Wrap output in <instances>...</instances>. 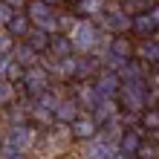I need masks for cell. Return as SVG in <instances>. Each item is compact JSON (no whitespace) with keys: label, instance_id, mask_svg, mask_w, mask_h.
Returning a JSON list of instances; mask_svg holds the SVG:
<instances>
[{"label":"cell","instance_id":"cell-1","mask_svg":"<svg viewBox=\"0 0 159 159\" xmlns=\"http://www.w3.org/2000/svg\"><path fill=\"white\" fill-rule=\"evenodd\" d=\"M70 41H72V49H75L78 55H90V52H101L107 49V41L104 32H101V26L93 20V17H78L75 26L67 32Z\"/></svg>","mask_w":159,"mask_h":159},{"label":"cell","instance_id":"cell-2","mask_svg":"<svg viewBox=\"0 0 159 159\" xmlns=\"http://www.w3.org/2000/svg\"><path fill=\"white\" fill-rule=\"evenodd\" d=\"M93 20L101 26L104 35H125V32H130V20H133V15H127L119 3H113V6L107 3V9L101 15H96Z\"/></svg>","mask_w":159,"mask_h":159},{"label":"cell","instance_id":"cell-3","mask_svg":"<svg viewBox=\"0 0 159 159\" xmlns=\"http://www.w3.org/2000/svg\"><path fill=\"white\" fill-rule=\"evenodd\" d=\"M38 139H41V127L35 125V121H17V125H12L6 130V142L15 145L17 151H23V153L35 151Z\"/></svg>","mask_w":159,"mask_h":159},{"label":"cell","instance_id":"cell-4","mask_svg":"<svg viewBox=\"0 0 159 159\" xmlns=\"http://www.w3.org/2000/svg\"><path fill=\"white\" fill-rule=\"evenodd\" d=\"M81 145H84L81 148L84 159H127L119 151V142H113V139H107L101 133H96L93 139H87V142H81Z\"/></svg>","mask_w":159,"mask_h":159},{"label":"cell","instance_id":"cell-5","mask_svg":"<svg viewBox=\"0 0 159 159\" xmlns=\"http://www.w3.org/2000/svg\"><path fill=\"white\" fill-rule=\"evenodd\" d=\"M20 84H23V93L29 98H35V96H41L43 90H49L52 87V72L41 64V58H38V64H32V67H26V72H23V78H20Z\"/></svg>","mask_w":159,"mask_h":159},{"label":"cell","instance_id":"cell-6","mask_svg":"<svg viewBox=\"0 0 159 159\" xmlns=\"http://www.w3.org/2000/svg\"><path fill=\"white\" fill-rule=\"evenodd\" d=\"M116 98H119V107H121V110L142 113V110L148 107V81H139V84H121Z\"/></svg>","mask_w":159,"mask_h":159},{"label":"cell","instance_id":"cell-7","mask_svg":"<svg viewBox=\"0 0 159 159\" xmlns=\"http://www.w3.org/2000/svg\"><path fill=\"white\" fill-rule=\"evenodd\" d=\"M23 12L29 15L32 26H41L46 32H58V15H55V9L49 3H43V0H26Z\"/></svg>","mask_w":159,"mask_h":159},{"label":"cell","instance_id":"cell-8","mask_svg":"<svg viewBox=\"0 0 159 159\" xmlns=\"http://www.w3.org/2000/svg\"><path fill=\"white\" fill-rule=\"evenodd\" d=\"M93 84H96V90H98V96L101 98H116L119 96V87H121V78H119V72L116 70H107V67H101L96 75H93Z\"/></svg>","mask_w":159,"mask_h":159},{"label":"cell","instance_id":"cell-9","mask_svg":"<svg viewBox=\"0 0 159 159\" xmlns=\"http://www.w3.org/2000/svg\"><path fill=\"white\" fill-rule=\"evenodd\" d=\"M81 113H84V110L78 107L75 96H61L58 104H55V121H61V125H72Z\"/></svg>","mask_w":159,"mask_h":159},{"label":"cell","instance_id":"cell-10","mask_svg":"<svg viewBox=\"0 0 159 159\" xmlns=\"http://www.w3.org/2000/svg\"><path fill=\"white\" fill-rule=\"evenodd\" d=\"M142 139H145V130L139 127V125H136V127H127L125 133L119 136V151L125 153L127 159H133V156L139 153V145H142Z\"/></svg>","mask_w":159,"mask_h":159},{"label":"cell","instance_id":"cell-11","mask_svg":"<svg viewBox=\"0 0 159 159\" xmlns=\"http://www.w3.org/2000/svg\"><path fill=\"white\" fill-rule=\"evenodd\" d=\"M70 130H72V139H75V142H87V139H93V136L98 133V121L93 119L90 113H81L70 125Z\"/></svg>","mask_w":159,"mask_h":159},{"label":"cell","instance_id":"cell-12","mask_svg":"<svg viewBox=\"0 0 159 159\" xmlns=\"http://www.w3.org/2000/svg\"><path fill=\"white\" fill-rule=\"evenodd\" d=\"M104 52L116 55V58H121V61H127V58H133V55H136V43L127 38V32H125V35H110Z\"/></svg>","mask_w":159,"mask_h":159},{"label":"cell","instance_id":"cell-13","mask_svg":"<svg viewBox=\"0 0 159 159\" xmlns=\"http://www.w3.org/2000/svg\"><path fill=\"white\" fill-rule=\"evenodd\" d=\"M75 101H78V107L84 110V113H90V110L101 101V96H98V90H96V84H93V78L78 84V90H75Z\"/></svg>","mask_w":159,"mask_h":159},{"label":"cell","instance_id":"cell-14","mask_svg":"<svg viewBox=\"0 0 159 159\" xmlns=\"http://www.w3.org/2000/svg\"><path fill=\"white\" fill-rule=\"evenodd\" d=\"M6 29H9V35H12L15 41H23L26 35H29V29H32V20H29V15H26L23 9H17V12L9 17Z\"/></svg>","mask_w":159,"mask_h":159},{"label":"cell","instance_id":"cell-15","mask_svg":"<svg viewBox=\"0 0 159 159\" xmlns=\"http://www.w3.org/2000/svg\"><path fill=\"white\" fill-rule=\"evenodd\" d=\"M130 32L139 35V38L145 41V38H153L159 29H156V23H153L151 12H139V15H133V20H130Z\"/></svg>","mask_w":159,"mask_h":159},{"label":"cell","instance_id":"cell-16","mask_svg":"<svg viewBox=\"0 0 159 159\" xmlns=\"http://www.w3.org/2000/svg\"><path fill=\"white\" fill-rule=\"evenodd\" d=\"M119 110H121V107H119V98H107V96H104V98H101V101H98L96 107L90 110V116L96 119L98 125H104L107 119H113V116H119Z\"/></svg>","mask_w":159,"mask_h":159},{"label":"cell","instance_id":"cell-17","mask_svg":"<svg viewBox=\"0 0 159 159\" xmlns=\"http://www.w3.org/2000/svg\"><path fill=\"white\" fill-rule=\"evenodd\" d=\"M23 41L29 43V46H32V49L38 52V55H46V52H49V41H52V32L41 29V26H32V29H29V35H26Z\"/></svg>","mask_w":159,"mask_h":159},{"label":"cell","instance_id":"cell-18","mask_svg":"<svg viewBox=\"0 0 159 159\" xmlns=\"http://www.w3.org/2000/svg\"><path fill=\"white\" fill-rule=\"evenodd\" d=\"M9 55H12L17 64H23V67H32V64H38V58H41V55L35 52L26 41H15V46H12V52H9Z\"/></svg>","mask_w":159,"mask_h":159},{"label":"cell","instance_id":"cell-19","mask_svg":"<svg viewBox=\"0 0 159 159\" xmlns=\"http://www.w3.org/2000/svg\"><path fill=\"white\" fill-rule=\"evenodd\" d=\"M49 52L55 55V58H67V55H72L75 49H72V41H70V35H67V32H52Z\"/></svg>","mask_w":159,"mask_h":159},{"label":"cell","instance_id":"cell-20","mask_svg":"<svg viewBox=\"0 0 159 159\" xmlns=\"http://www.w3.org/2000/svg\"><path fill=\"white\" fill-rule=\"evenodd\" d=\"M136 52H139V58H142L145 64H156L159 67V32L153 35V38H145Z\"/></svg>","mask_w":159,"mask_h":159},{"label":"cell","instance_id":"cell-21","mask_svg":"<svg viewBox=\"0 0 159 159\" xmlns=\"http://www.w3.org/2000/svg\"><path fill=\"white\" fill-rule=\"evenodd\" d=\"M139 127L142 130H159V107H145L139 113Z\"/></svg>","mask_w":159,"mask_h":159},{"label":"cell","instance_id":"cell-22","mask_svg":"<svg viewBox=\"0 0 159 159\" xmlns=\"http://www.w3.org/2000/svg\"><path fill=\"white\" fill-rule=\"evenodd\" d=\"M107 9V0H78V15L84 17H96Z\"/></svg>","mask_w":159,"mask_h":159},{"label":"cell","instance_id":"cell-23","mask_svg":"<svg viewBox=\"0 0 159 159\" xmlns=\"http://www.w3.org/2000/svg\"><path fill=\"white\" fill-rule=\"evenodd\" d=\"M15 98H17V84L0 78V107H12Z\"/></svg>","mask_w":159,"mask_h":159},{"label":"cell","instance_id":"cell-24","mask_svg":"<svg viewBox=\"0 0 159 159\" xmlns=\"http://www.w3.org/2000/svg\"><path fill=\"white\" fill-rule=\"evenodd\" d=\"M23 72H26V67L23 64H17L12 55H9V67H6V81H12V84H20V78H23Z\"/></svg>","mask_w":159,"mask_h":159},{"label":"cell","instance_id":"cell-25","mask_svg":"<svg viewBox=\"0 0 159 159\" xmlns=\"http://www.w3.org/2000/svg\"><path fill=\"white\" fill-rule=\"evenodd\" d=\"M153 0H119V6L125 9L127 15H139V12H148Z\"/></svg>","mask_w":159,"mask_h":159},{"label":"cell","instance_id":"cell-26","mask_svg":"<svg viewBox=\"0 0 159 159\" xmlns=\"http://www.w3.org/2000/svg\"><path fill=\"white\" fill-rule=\"evenodd\" d=\"M0 159H26L23 151H17L15 145H9L6 139H3V151H0Z\"/></svg>","mask_w":159,"mask_h":159},{"label":"cell","instance_id":"cell-27","mask_svg":"<svg viewBox=\"0 0 159 159\" xmlns=\"http://www.w3.org/2000/svg\"><path fill=\"white\" fill-rule=\"evenodd\" d=\"M12 46H15V38L9 35V29L3 26V29H0V52L9 55V52H12Z\"/></svg>","mask_w":159,"mask_h":159},{"label":"cell","instance_id":"cell-28","mask_svg":"<svg viewBox=\"0 0 159 159\" xmlns=\"http://www.w3.org/2000/svg\"><path fill=\"white\" fill-rule=\"evenodd\" d=\"M75 20H78L75 15H58V32H70L75 26Z\"/></svg>","mask_w":159,"mask_h":159},{"label":"cell","instance_id":"cell-29","mask_svg":"<svg viewBox=\"0 0 159 159\" xmlns=\"http://www.w3.org/2000/svg\"><path fill=\"white\" fill-rule=\"evenodd\" d=\"M15 12H17V9H12L9 3H3V0H0V26H6V23H9V17H12Z\"/></svg>","mask_w":159,"mask_h":159},{"label":"cell","instance_id":"cell-30","mask_svg":"<svg viewBox=\"0 0 159 159\" xmlns=\"http://www.w3.org/2000/svg\"><path fill=\"white\" fill-rule=\"evenodd\" d=\"M148 12H151L153 23H156V29H159V3H151V9H148Z\"/></svg>","mask_w":159,"mask_h":159},{"label":"cell","instance_id":"cell-31","mask_svg":"<svg viewBox=\"0 0 159 159\" xmlns=\"http://www.w3.org/2000/svg\"><path fill=\"white\" fill-rule=\"evenodd\" d=\"M6 67H9V55H3V52H0V78L6 75Z\"/></svg>","mask_w":159,"mask_h":159},{"label":"cell","instance_id":"cell-32","mask_svg":"<svg viewBox=\"0 0 159 159\" xmlns=\"http://www.w3.org/2000/svg\"><path fill=\"white\" fill-rule=\"evenodd\" d=\"M3 139H6V130H3V127H0V145H3Z\"/></svg>","mask_w":159,"mask_h":159},{"label":"cell","instance_id":"cell-33","mask_svg":"<svg viewBox=\"0 0 159 159\" xmlns=\"http://www.w3.org/2000/svg\"><path fill=\"white\" fill-rule=\"evenodd\" d=\"M43 3H49V6H55V3H61V0H43Z\"/></svg>","mask_w":159,"mask_h":159},{"label":"cell","instance_id":"cell-34","mask_svg":"<svg viewBox=\"0 0 159 159\" xmlns=\"http://www.w3.org/2000/svg\"><path fill=\"white\" fill-rule=\"evenodd\" d=\"M0 29H3V26H0Z\"/></svg>","mask_w":159,"mask_h":159}]
</instances>
